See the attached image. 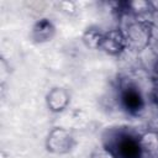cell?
<instances>
[{
  "instance_id": "cell-3",
  "label": "cell",
  "mask_w": 158,
  "mask_h": 158,
  "mask_svg": "<svg viewBox=\"0 0 158 158\" xmlns=\"http://www.w3.org/2000/svg\"><path fill=\"white\" fill-rule=\"evenodd\" d=\"M70 102V94L65 88L54 86L46 95V105L52 112H62L64 111Z\"/></svg>"
},
{
  "instance_id": "cell-6",
  "label": "cell",
  "mask_w": 158,
  "mask_h": 158,
  "mask_svg": "<svg viewBox=\"0 0 158 158\" xmlns=\"http://www.w3.org/2000/svg\"><path fill=\"white\" fill-rule=\"evenodd\" d=\"M90 158H116V156L106 147H99L95 151H93Z\"/></svg>"
},
{
  "instance_id": "cell-1",
  "label": "cell",
  "mask_w": 158,
  "mask_h": 158,
  "mask_svg": "<svg viewBox=\"0 0 158 158\" xmlns=\"http://www.w3.org/2000/svg\"><path fill=\"white\" fill-rule=\"evenodd\" d=\"M44 146L47 152L57 156L69 153L75 146V138L73 133L64 127H53L46 137Z\"/></svg>"
},
{
  "instance_id": "cell-4",
  "label": "cell",
  "mask_w": 158,
  "mask_h": 158,
  "mask_svg": "<svg viewBox=\"0 0 158 158\" xmlns=\"http://www.w3.org/2000/svg\"><path fill=\"white\" fill-rule=\"evenodd\" d=\"M125 44H126V41L123 35L118 30H111L102 35L100 49H102L107 54L115 56V54H118L125 48Z\"/></svg>"
},
{
  "instance_id": "cell-2",
  "label": "cell",
  "mask_w": 158,
  "mask_h": 158,
  "mask_svg": "<svg viewBox=\"0 0 158 158\" xmlns=\"http://www.w3.org/2000/svg\"><path fill=\"white\" fill-rule=\"evenodd\" d=\"M56 35V26L48 19H40L36 21L30 31V38L33 43L42 44L49 42Z\"/></svg>"
},
{
  "instance_id": "cell-5",
  "label": "cell",
  "mask_w": 158,
  "mask_h": 158,
  "mask_svg": "<svg viewBox=\"0 0 158 158\" xmlns=\"http://www.w3.org/2000/svg\"><path fill=\"white\" fill-rule=\"evenodd\" d=\"M102 32L96 28H88L83 35V42L88 48L91 49H100L101 40H102Z\"/></svg>"
}]
</instances>
